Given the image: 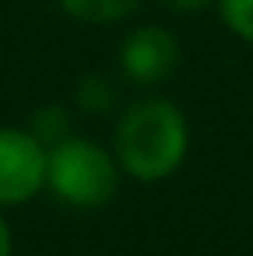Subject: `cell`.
I'll list each match as a JSON object with an SVG mask.
<instances>
[{
  "instance_id": "1",
  "label": "cell",
  "mask_w": 253,
  "mask_h": 256,
  "mask_svg": "<svg viewBox=\"0 0 253 256\" xmlns=\"http://www.w3.org/2000/svg\"><path fill=\"white\" fill-rule=\"evenodd\" d=\"M118 166L135 180H163L187 156V118L170 100H142L128 108L115 128Z\"/></svg>"
},
{
  "instance_id": "2",
  "label": "cell",
  "mask_w": 253,
  "mask_h": 256,
  "mask_svg": "<svg viewBox=\"0 0 253 256\" xmlns=\"http://www.w3.org/2000/svg\"><path fill=\"white\" fill-rule=\"evenodd\" d=\"M45 184L73 208H101L118 190V166L97 142L63 135L45 156Z\"/></svg>"
},
{
  "instance_id": "3",
  "label": "cell",
  "mask_w": 253,
  "mask_h": 256,
  "mask_svg": "<svg viewBox=\"0 0 253 256\" xmlns=\"http://www.w3.org/2000/svg\"><path fill=\"white\" fill-rule=\"evenodd\" d=\"M49 149L35 132L0 128V204H21L45 184Z\"/></svg>"
},
{
  "instance_id": "4",
  "label": "cell",
  "mask_w": 253,
  "mask_h": 256,
  "mask_svg": "<svg viewBox=\"0 0 253 256\" xmlns=\"http://www.w3.org/2000/svg\"><path fill=\"white\" fill-rule=\"evenodd\" d=\"M122 70L135 84H163L180 62V45L160 24L135 28L122 42Z\"/></svg>"
},
{
  "instance_id": "5",
  "label": "cell",
  "mask_w": 253,
  "mask_h": 256,
  "mask_svg": "<svg viewBox=\"0 0 253 256\" xmlns=\"http://www.w3.org/2000/svg\"><path fill=\"white\" fill-rule=\"evenodd\" d=\"M66 14H73L77 21L87 24H111V21H122L128 18L139 0H59Z\"/></svg>"
},
{
  "instance_id": "6",
  "label": "cell",
  "mask_w": 253,
  "mask_h": 256,
  "mask_svg": "<svg viewBox=\"0 0 253 256\" xmlns=\"http://www.w3.org/2000/svg\"><path fill=\"white\" fill-rule=\"evenodd\" d=\"M218 7H222L225 24L243 42H253V0H218Z\"/></svg>"
},
{
  "instance_id": "7",
  "label": "cell",
  "mask_w": 253,
  "mask_h": 256,
  "mask_svg": "<svg viewBox=\"0 0 253 256\" xmlns=\"http://www.w3.org/2000/svg\"><path fill=\"white\" fill-rule=\"evenodd\" d=\"M170 10H180V14H191V10H201V7H208L211 0H163Z\"/></svg>"
},
{
  "instance_id": "8",
  "label": "cell",
  "mask_w": 253,
  "mask_h": 256,
  "mask_svg": "<svg viewBox=\"0 0 253 256\" xmlns=\"http://www.w3.org/2000/svg\"><path fill=\"white\" fill-rule=\"evenodd\" d=\"M0 256H11V228L4 218H0Z\"/></svg>"
}]
</instances>
